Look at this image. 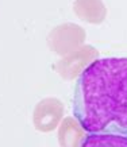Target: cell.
<instances>
[{"label": "cell", "instance_id": "1", "mask_svg": "<svg viewBox=\"0 0 127 147\" xmlns=\"http://www.w3.org/2000/svg\"><path fill=\"white\" fill-rule=\"evenodd\" d=\"M73 113L86 132L127 135V58H100L81 71Z\"/></svg>", "mask_w": 127, "mask_h": 147}, {"label": "cell", "instance_id": "2", "mask_svg": "<svg viewBox=\"0 0 127 147\" xmlns=\"http://www.w3.org/2000/svg\"><path fill=\"white\" fill-rule=\"evenodd\" d=\"M63 115V105L58 98L46 97L35 105L32 123L39 132H51L59 124Z\"/></svg>", "mask_w": 127, "mask_h": 147}, {"label": "cell", "instance_id": "3", "mask_svg": "<svg viewBox=\"0 0 127 147\" xmlns=\"http://www.w3.org/2000/svg\"><path fill=\"white\" fill-rule=\"evenodd\" d=\"M81 131L84 128L81 124L77 121V119L74 120L72 117H66L63 119L61 123L58 131V142L61 147H80L81 142L84 140Z\"/></svg>", "mask_w": 127, "mask_h": 147}, {"label": "cell", "instance_id": "4", "mask_svg": "<svg viewBox=\"0 0 127 147\" xmlns=\"http://www.w3.org/2000/svg\"><path fill=\"white\" fill-rule=\"evenodd\" d=\"M80 147H127V135L112 132H88Z\"/></svg>", "mask_w": 127, "mask_h": 147}]
</instances>
